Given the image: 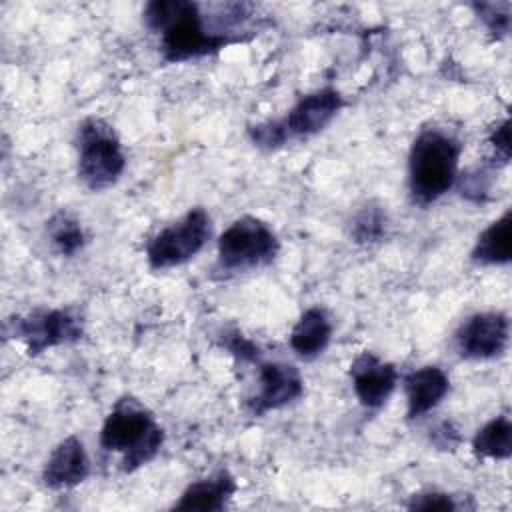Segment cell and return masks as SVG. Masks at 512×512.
<instances>
[{"label": "cell", "instance_id": "9c48e42d", "mask_svg": "<svg viewBox=\"0 0 512 512\" xmlns=\"http://www.w3.org/2000/svg\"><path fill=\"white\" fill-rule=\"evenodd\" d=\"M342 106H344V100L338 90L334 88L314 90L302 96L282 120H276V124L284 142H288L290 138L312 136L324 130L332 122V118L340 112Z\"/></svg>", "mask_w": 512, "mask_h": 512}, {"label": "cell", "instance_id": "9a60e30c", "mask_svg": "<svg viewBox=\"0 0 512 512\" xmlns=\"http://www.w3.org/2000/svg\"><path fill=\"white\" fill-rule=\"evenodd\" d=\"M330 338H332V324L328 314L322 308L312 306L304 310L298 322L294 324L290 332V348L294 350L296 356L304 360H312L326 350Z\"/></svg>", "mask_w": 512, "mask_h": 512}, {"label": "cell", "instance_id": "ac0fdd59", "mask_svg": "<svg viewBox=\"0 0 512 512\" xmlns=\"http://www.w3.org/2000/svg\"><path fill=\"white\" fill-rule=\"evenodd\" d=\"M48 236L64 256L76 254L86 242L80 222L66 212H58L48 220Z\"/></svg>", "mask_w": 512, "mask_h": 512}, {"label": "cell", "instance_id": "8992f818", "mask_svg": "<svg viewBox=\"0 0 512 512\" xmlns=\"http://www.w3.org/2000/svg\"><path fill=\"white\" fill-rule=\"evenodd\" d=\"M82 332V318L70 308L34 310L4 322L6 338L24 342L28 356H38L50 348L76 342L82 338Z\"/></svg>", "mask_w": 512, "mask_h": 512}, {"label": "cell", "instance_id": "7a4b0ae2", "mask_svg": "<svg viewBox=\"0 0 512 512\" xmlns=\"http://www.w3.org/2000/svg\"><path fill=\"white\" fill-rule=\"evenodd\" d=\"M462 144L456 136L428 128L422 130L408 156V188L418 206L442 198L456 182Z\"/></svg>", "mask_w": 512, "mask_h": 512}, {"label": "cell", "instance_id": "44dd1931", "mask_svg": "<svg viewBox=\"0 0 512 512\" xmlns=\"http://www.w3.org/2000/svg\"><path fill=\"white\" fill-rule=\"evenodd\" d=\"M410 510H456V502L450 494L444 492H422L414 494L410 504Z\"/></svg>", "mask_w": 512, "mask_h": 512}, {"label": "cell", "instance_id": "7c38bea8", "mask_svg": "<svg viewBox=\"0 0 512 512\" xmlns=\"http://www.w3.org/2000/svg\"><path fill=\"white\" fill-rule=\"evenodd\" d=\"M88 474L90 460L82 440L76 436H68L60 440L56 448L50 452L42 470V480L48 488L62 490L82 484L88 478Z\"/></svg>", "mask_w": 512, "mask_h": 512}, {"label": "cell", "instance_id": "30bf717a", "mask_svg": "<svg viewBox=\"0 0 512 512\" xmlns=\"http://www.w3.org/2000/svg\"><path fill=\"white\" fill-rule=\"evenodd\" d=\"M258 392L248 400L252 416H262L270 410H278L304 392V380L296 366L286 362H264L258 370Z\"/></svg>", "mask_w": 512, "mask_h": 512}, {"label": "cell", "instance_id": "5b68a950", "mask_svg": "<svg viewBox=\"0 0 512 512\" xmlns=\"http://www.w3.org/2000/svg\"><path fill=\"white\" fill-rule=\"evenodd\" d=\"M280 240L260 218L242 216L218 238V266L226 272H244L276 258Z\"/></svg>", "mask_w": 512, "mask_h": 512}, {"label": "cell", "instance_id": "52a82bcc", "mask_svg": "<svg viewBox=\"0 0 512 512\" xmlns=\"http://www.w3.org/2000/svg\"><path fill=\"white\" fill-rule=\"evenodd\" d=\"M212 232L210 216L204 208H192L186 216L166 228H162L146 244V260L154 270H166L180 266L194 258Z\"/></svg>", "mask_w": 512, "mask_h": 512}, {"label": "cell", "instance_id": "603a6c76", "mask_svg": "<svg viewBox=\"0 0 512 512\" xmlns=\"http://www.w3.org/2000/svg\"><path fill=\"white\" fill-rule=\"evenodd\" d=\"M488 142H490V146H492V150H494L496 160H500L502 164H506V162L510 160V132H508V120L500 122V124L492 130Z\"/></svg>", "mask_w": 512, "mask_h": 512}, {"label": "cell", "instance_id": "5bb4252c", "mask_svg": "<svg viewBox=\"0 0 512 512\" xmlns=\"http://www.w3.org/2000/svg\"><path fill=\"white\" fill-rule=\"evenodd\" d=\"M236 492V480L228 470H218L208 478L192 482L174 504L180 512H218Z\"/></svg>", "mask_w": 512, "mask_h": 512}, {"label": "cell", "instance_id": "4fadbf2b", "mask_svg": "<svg viewBox=\"0 0 512 512\" xmlns=\"http://www.w3.org/2000/svg\"><path fill=\"white\" fill-rule=\"evenodd\" d=\"M450 390L446 372L438 366H422L404 376L406 416L420 418L436 408Z\"/></svg>", "mask_w": 512, "mask_h": 512}, {"label": "cell", "instance_id": "7402d4cb", "mask_svg": "<svg viewBox=\"0 0 512 512\" xmlns=\"http://www.w3.org/2000/svg\"><path fill=\"white\" fill-rule=\"evenodd\" d=\"M222 344L228 348V352H230L232 356H236L238 360H244V362H252V360H256L258 354H260L258 346H256L252 340H248L246 336L238 334V332L226 334L224 340H222Z\"/></svg>", "mask_w": 512, "mask_h": 512}, {"label": "cell", "instance_id": "6da1fadb", "mask_svg": "<svg viewBox=\"0 0 512 512\" xmlns=\"http://www.w3.org/2000/svg\"><path fill=\"white\" fill-rule=\"evenodd\" d=\"M144 24L160 34V52L166 62H186L212 54L238 38L220 32H210L190 0H152L146 4Z\"/></svg>", "mask_w": 512, "mask_h": 512}, {"label": "cell", "instance_id": "8fae6325", "mask_svg": "<svg viewBox=\"0 0 512 512\" xmlns=\"http://www.w3.org/2000/svg\"><path fill=\"white\" fill-rule=\"evenodd\" d=\"M350 378L360 404L364 408H380L398 384V370L372 352H362L350 364Z\"/></svg>", "mask_w": 512, "mask_h": 512}, {"label": "cell", "instance_id": "3957f363", "mask_svg": "<svg viewBox=\"0 0 512 512\" xmlns=\"http://www.w3.org/2000/svg\"><path fill=\"white\" fill-rule=\"evenodd\" d=\"M164 444V430L152 412L136 398H120L100 430V446L122 454V470L134 472L156 458Z\"/></svg>", "mask_w": 512, "mask_h": 512}, {"label": "cell", "instance_id": "ffe728a7", "mask_svg": "<svg viewBox=\"0 0 512 512\" xmlns=\"http://www.w3.org/2000/svg\"><path fill=\"white\" fill-rule=\"evenodd\" d=\"M478 18L494 36H506L510 30V4L508 2H480L474 4Z\"/></svg>", "mask_w": 512, "mask_h": 512}, {"label": "cell", "instance_id": "d6986e66", "mask_svg": "<svg viewBox=\"0 0 512 512\" xmlns=\"http://www.w3.org/2000/svg\"><path fill=\"white\" fill-rule=\"evenodd\" d=\"M386 234V214L380 206H364L350 226V236L358 244H372Z\"/></svg>", "mask_w": 512, "mask_h": 512}, {"label": "cell", "instance_id": "2e32d148", "mask_svg": "<svg viewBox=\"0 0 512 512\" xmlns=\"http://www.w3.org/2000/svg\"><path fill=\"white\" fill-rule=\"evenodd\" d=\"M512 258V212L506 210L478 236L472 248V260L488 266L508 264Z\"/></svg>", "mask_w": 512, "mask_h": 512}, {"label": "cell", "instance_id": "e0dca14e", "mask_svg": "<svg viewBox=\"0 0 512 512\" xmlns=\"http://www.w3.org/2000/svg\"><path fill=\"white\" fill-rule=\"evenodd\" d=\"M472 450L478 458L506 460L512 454V424L506 414L486 422L472 438Z\"/></svg>", "mask_w": 512, "mask_h": 512}, {"label": "cell", "instance_id": "277c9868", "mask_svg": "<svg viewBox=\"0 0 512 512\" xmlns=\"http://www.w3.org/2000/svg\"><path fill=\"white\" fill-rule=\"evenodd\" d=\"M78 178L90 190L112 186L126 168L122 144L110 124L100 118H86L78 126Z\"/></svg>", "mask_w": 512, "mask_h": 512}, {"label": "cell", "instance_id": "ba28073f", "mask_svg": "<svg viewBox=\"0 0 512 512\" xmlns=\"http://www.w3.org/2000/svg\"><path fill=\"white\" fill-rule=\"evenodd\" d=\"M510 338V322L504 312H476L456 330L454 342L462 358L490 360L504 354Z\"/></svg>", "mask_w": 512, "mask_h": 512}]
</instances>
